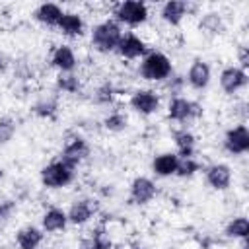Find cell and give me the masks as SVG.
<instances>
[{
  "label": "cell",
  "mask_w": 249,
  "mask_h": 249,
  "mask_svg": "<svg viewBox=\"0 0 249 249\" xmlns=\"http://www.w3.org/2000/svg\"><path fill=\"white\" fill-rule=\"evenodd\" d=\"M150 51L148 41L136 31H123V37L117 47V54L123 60H140Z\"/></svg>",
  "instance_id": "15"
},
{
  "label": "cell",
  "mask_w": 249,
  "mask_h": 249,
  "mask_svg": "<svg viewBox=\"0 0 249 249\" xmlns=\"http://www.w3.org/2000/svg\"><path fill=\"white\" fill-rule=\"evenodd\" d=\"M202 175H204L206 187L216 193H224L233 185V169L224 161L208 163L206 167H202Z\"/></svg>",
  "instance_id": "12"
},
{
  "label": "cell",
  "mask_w": 249,
  "mask_h": 249,
  "mask_svg": "<svg viewBox=\"0 0 249 249\" xmlns=\"http://www.w3.org/2000/svg\"><path fill=\"white\" fill-rule=\"evenodd\" d=\"M64 14V8L60 4H54V2H41L35 10H33V19L43 25V27H49V29H54L58 19L62 18Z\"/></svg>",
  "instance_id": "24"
},
{
  "label": "cell",
  "mask_w": 249,
  "mask_h": 249,
  "mask_svg": "<svg viewBox=\"0 0 249 249\" xmlns=\"http://www.w3.org/2000/svg\"><path fill=\"white\" fill-rule=\"evenodd\" d=\"M158 183L148 175H136L128 183V202L132 206H148L158 196Z\"/></svg>",
  "instance_id": "11"
},
{
  "label": "cell",
  "mask_w": 249,
  "mask_h": 249,
  "mask_svg": "<svg viewBox=\"0 0 249 249\" xmlns=\"http://www.w3.org/2000/svg\"><path fill=\"white\" fill-rule=\"evenodd\" d=\"M18 212V200L14 196H0V224L4 226Z\"/></svg>",
  "instance_id": "33"
},
{
  "label": "cell",
  "mask_w": 249,
  "mask_h": 249,
  "mask_svg": "<svg viewBox=\"0 0 249 249\" xmlns=\"http://www.w3.org/2000/svg\"><path fill=\"white\" fill-rule=\"evenodd\" d=\"M239 249H249V245H247V241H241V245H239Z\"/></svg>",
  "instance_id": "37"
},
{
  "label": "cell",
  "mask_w": 249,
  "mask_h": 249,
  "mask_svg": "<svg viewBox=\"0 0 249 249\" xmlns=\"http://www.w3.org/2000/svg\"><path fill=\"white\" fill-rule=\"evenodd\" d=\"M222 150L231 158H241L249 152V128L245 123H233L224 132Z\"/></svg>",
  "instance_id": "9"
},
{
  "label": "cell",
  "mask_w": 249,
  "mask_h": 249,
  "mask_svg": "<svg viewBox=\"0 0 249 249\" xmlns=\"http://www.w3.org/2000/svg\"><path fill=\"white\" fill-rule=\"evenodd\" d=\"M247 84H249V74H247V70L239 68L237 64H228L218 74V86L230 97L239 95L247 88Z\"/></svg>",
  "instance_id": "10"
},
{
  "label": "cell",
  "mask_w": 249,
  "mask_h": 249,
  "mask_svg": "<svg viewBox=\"0 0 249 249\" xmlns=\"http://www.w3.org/2000/svg\"><path fill=\"white\" fill-rule=\"evenodd\" d=\"M132 249H140V247H132Z\"/></svg>",
  "instance_id": "38"
},
{
  "label": "cell",
  "mask_w": 249,
  "mask_h": 249,
  "mask_svg": "<svg viewBox=\"0 0 249 249\" xmlns=\"http://www.w3.org/2000/svg\"><path fill=\"white\" fill-rule=\"evenodd\" d=\"M183 78H185V86H189L193 91H204L212 84V66L204 58H195L191 60Z\"/></svg>",
  "instance_id": "14"
},
{
  "label": "cell",
  "mask_w": 249,
  "mask_h": 249,
  "mask_svg": "<svg viewBox=\"0 0 249 249\" xmlns=\"http://www.w3.org/2000/svg\"><path fill=\"white\" fill-rule=\"evenodd\" d=\"M29 195H31V185H29V183L19 181V183H16V185H14V198H16L18 202L27 200V198H29Z\"/></svg>",
  "instance_id": "34"
},
{
  "label": "cell",
  "mask_w": 249,
  "mask_h": 249,
  "mask_svg": "<svg viewBox=\"0 0 249 249\" xmlns=\"http://www.w3.org/2000/svg\"><path fill=\"white\" fill-rule=\"evenodd\" d=\"M161 86H163V91H165L169 97L183 95V89L187 88V86H185V78H183L181 74H175V72H173Z\"/></svg>",
  "instance_id": "32"
},
{
  "label": "cell",
  "mask_w": 249,
  "mask_h": 249,
  "mask_svg": "<svg viewBox=\"0 0 249 249\" xmlns=\"http://www.w3.org/2000/svg\"><path fill=\"white\" fill-rule=\"evenodd\" d=\"M0 230H2V224H0Z\"/></svg>",
  "instance_id": "39"
},
{
  "label": "cell",
  "mask_w": 249,
  "mask_h": 249,
  "mask_svg": "<svg viewBox=\"0 0 249 249\" xmlns=\"http://www.w3.org/2000/svg\"><path fill=\"white\" fill-rule=\"evenodd\" d=\"M128 109L138 117H154L163 105L161 91L154 88H136L128 93Z\"/></svg>",
  "instance_id": "6"
},
{
  "label": "cell",
  "mask_w": 249,
  "mask_h": 249,
  "mask_svg": "<svg viewBox=\"0 0 249 249\" xmlns=\"http://www.w3.org/2000/svg\"><path fill=\"white\" fill-rule=\"evenodd\" d=\"M76 249H113V239H111L109 230L105 226L93 228L88 235L80 239Z\"/></svg>",
  "instance_id": "25"
},
{
  "label": "cell",
  "mask_w": 249,
  "mask_h": 249,
  "mask_svg": "<svg viewBox=\"0 0 249 249\" xmlns=\"http://www.w3.org/2000/svg\"><path fill=\"white\" fill-rule=\"evenodd\" d=\"M237 66L243 68V70H247V66H249V49H247V45L237 47Z\"/></svg>",
  "instance_id": "35"
},
{
  "label": "cell",
  "mask_w": 249,
  "mask_h": 249,
  "mask_svg": "<svg viewBox=\"0 0 249 249\" xmlns=\"http://www.w3.org/2000/svg\"><path fill=\"white\" fill-rule=\"evenodd\" d=\"M128 124H130L128 113H126L124 109H121V107H115V109L107 111V113L103 115V119H101L103 130H107V132H111V134H121V132H124V130L128 128Z\"/></svg>",
  "instance_id": "26"
},
{
  "label": "cell",
  "mask_w": 249,
  "mask_h": 249,
  "mask_svg": "<svg viewBox=\"0 0 249 249\" xmlns=\"http://www.w3.org/2000/svg\"><path fill=\"white\" fill-rule=\"evenodd\" d=\"M224 237L226 239H233V241H247L249 237V220L243 214L231 216L226 226H224Z\"/></svg>",
  "instance_id": "27"
},
{
  "label": "cell",
  "mask_w": 249,
  "mask_h": 249,
  "mask_svg": "<svg viewBox=\"0 0 249 249\" xmlns=\"http://www.w3.org/2000/svg\"><path fill=\"white\" fill-rule=\"evenodd\" d=\"M16 132H18L16 119L10 117V115H2L0 117V146L10 144L14 140V136H16Z\"/></svg>",
  "instance_id": "31"
},
{
  "label": "cell",
  "mask_w": 249,
  "mask_h": 249,
  "mask_svg": "<svg viewBox=\"0 0 249 249\" xmlns=\"http://www.w3.org/2000/svg\"><path fill=\"white\" fill-rule=\"evenodd\" d=\"M177 165H179V156L173 150H165V152H158L152 158L150 171L154 173V177L167 179V177H175Z\"/></svg>",
  "instance_id": "19"
},
{
  "label": "cell",
  "mask_w": 249,
  "mask_h": 249,
  "mask_svg": "<svg viewBox=\"0 0 249 249\" xmlns=\"http://www.w3.org/2000/svg\"><path fill=\"white\" fill-rule=\"evenodd\" d=\"M204 107L200 101L191 99L187 95H175L169 97L165 103V117L171 123H177L179 126H187V123H195L202 119Z\"/></svg>",
  "instance_id": "5"
},
{
  "label": "cell",
  "mask_w": 249,
  "mask_h": 249,
  "mask_svg": "<svg viewBox=\"0 0 249 249\" xmlns=\"http://www.w3.org/2000/svg\"><path fill=\"white\" fill-rule=\"evenodd\" d=\"M171 140H173V146H175V154L179 158H193L196 154V134L187 128V126H177L173 132H171Z\"/></svg>",
  "instance_id": "21"
},
{
  "label": "cell",
  "mask_w": 249,
  "mask_h": 249,
  "mask_svg": "<svg viewBox=\"0 0 249 249\" xmlns=\"http://www.w3.org/2000/svg\"><path fill=\"white\" fill-rule=\"evenodd\" d=\"M54 91L58 95H78L82 91V78L76 72L56 74L54 76Z\"/></svg>",
  "instance_id": "29"
},
{
  "label": "cell",
  "mask_w": 249,
  "mask_h": 249,
  "mask_svg": "<svg viewBox=\"0 0 249 249\" xmlns=\"http://www.w3.org/2000/svg\"><path fill=\"white\" fill-rule=\"evenodd\" d=\"M121 27H142L150 19V6L140 0H123L111 6V16Z\"/></svg>",
  "instance_id": "3"
},
{
  "label": "cell",
  "mask_w": 249,
  "mask_h": 249,
  "mask_svg": "<svg viewBox=\"0 0 249 249\" xmlns=\"http://www.w3.org/2000/svg\"><path fill=\"white\" fill-rule=\"evenodd\" d=\"M97 214H99V202L93 196H78L70 202L66 210L68 224L74 228H84L91 224Z\"/></svg>",
  "instance_id": "8"
},
{
  "label": "cell",
  "mask_w": 249,
  "mask_h": 249,
  "mask_svg": "<svg viewBox=\"0 0 249 249\" xmlns=\"http://www.w3.org/2000/svg\"><path fill=\"white\" fill-rule=\"evenodd\" d=\"M119 95V88L113 80H103L101 84H97L91 91V101L99 107H111L115 103Z\"/></svg>",
  "instance_id": "28"
},
{
  "label": "cell",
  "mask_w": 249,
  "mask_h": 249,
  "mask_svg": "<svg viewBox=\"0 0 249 249\" xmlns=\"http://www.w3.org/2000/svg\"><path fill=\"white\" fill-rule=\"evenodd\" d=\"M198 31L208 39L220 37L226 31V19H224L222 12H218V10L202 12L198 18Z\"/></svg>",
  "instance_id": "23"
},
{
  "label": "cell",
  "mask_w": 249,
  "mask_h": 249,
  "mask_svg": "<svg viewBox=\"0 0 249 249\" xmlns=\"http://www.w3.org/2000/svg\"><path fill=\"white\" fill-rule=\"evenodd\" d=\"M68 216H66V210L60 208V206H47L43 212H41V218H39V228L45 231V233H62L66 231L68 228Z\"/></svg>",
  "instance_id": "18"
},
{
  "label": "cell",
  "mask_w": 249,
  "mask_h": 249,
  "mask_svg": "<svg viewBox=\"0 0 249 249\" xmlns=\"http://www.w3.org/2000/svg\"><path fill=\"white\" fill-rule=\"evenodd\" d=\"M43 241H45V231L33 224H25L18 228L14 233L16 249H41Z\"/></svg>",
  "instance_id": "20"
},
{
  "label": "cell",
  "mask_w": 249,
  "mask_h": 249,
  "mask_svg": "<svg viewBox=\"0 0 249 249\" xmlns=\"http://www.w3.org/2000/svg\"><path fill=\"white\" fill-rule=\"evenodd\" d=\"M198 171H202V163L193 156V158H179V165L175 171V177L179 179H191Z\"/></svg>",
  "instance_id": "30"
},
{
  "label": "cell",
  "mask_w": 249,
  "mask_h": 249,
  "mask_svg": "<svg viewBox=\"0 0 249 249\" xmlns=\"http://www.w3.org/2000/svg\"><path fill=\"white\" fill-rule=\"evenodd\" d=\"M193 4L183 2V0H167L160 6V19L167 27H179L187 16L193 12Z\"/></svg>",
  "instance_id": "17"
},
{
  "label": "cell",
  "mask_w": 249,
  "mask_h": 249,
  "mask_svg": "<svg viewBox=\"0 0 249 249\" xmlns=\"http://www.w3.org/2000/svg\"><path fill=\"white\" fill-rule=\"evenodd\" d=\"M121 37H123V27L113 18H105L91 25L89 47L99 54H113L117 53Z\"/></svg>",
  "instance_id": "2"
},
{
  "label": "cell",
  "mask_w": 249,
  "mask_h": 249,
  "mask_svg": "<svg viewBox=\"0 0 249 249\" xmlns=\"http://www.w3.org/2000/svg\"><path fill=\"white\" fill-rule=\"evenodd\" d=\"M49 64L53 70H56V74H68V72H76L80 64V56L70 43H58L53 47L49 54Z\"/></svg>",
  "instance_id": "13"
},
{
  "label": "cell",
  "mask_w": 249,
  "mask_h": 249,
  "mask_svg": "<svg viewBox=\"0 0 249 249\" xmlns=\"http://www.w3.org/2000/svg\"><path fill=\"white\" fill-rule=\"evenodd\" d=\"M173 72H175V68H173L171 56L160 49H150L140 58L138 68H136L138 78L148 84H163Z\"/></svg>",
  "instance_id": "1"
},
{
  "label": "cell",
  "mask_w": 249,
  "mask_h": 249,
  "mask_svg": "<svg viewBox=\"0 0 249 249\" xmlns=\"http://www.w3.org/2000/svg\"><path fill=\"white\" fill-rule=\"evenodd\" d=\"M89 154H91V144H89V140H88L84 134L74 132V134H70V136L64 140L58 158H60L64 163H68L70 167L78 169V167L89 158Z\"/></svg>",
  "instance_id": "7"
},
{
  "label": "cell",
  "mask_w": 249,
  "mask_h": 249,
  "mask_svg": "<svg viewBox=\"0 0 249 249\" xmlns=\"http://www.w3.org/2000/svg\"><path fill=\"white\" fill-rule=\"evenodd\" d=\"M62 37L66 39H80L86 35V29H88V23H86V18L80 14V12H74V10H64L62 18L58 19L56 27H54Z\"/></svg>",
  "instance_id": "16"
},
{
  "label": "cell",
  "mask_w": 249,
  "mask_h": 249,
  "mask_svg": "<svg viewBox=\"0 0 249 249\" xmlns=\"http://www.w3.org/2000/svg\"><path fill=\"white\" fill-rule=\"evenodd\" d=\"M58 109H60V99H58V93H56V91L41 93V95L33 101V105H31L33 115L39 117V119H43V121H53V119H56Z\"/></svg>",
  "instance_id": "22"
},
{
  "label": "cell",
  "mask_w": 249,
  "mask_h": 249,
  "mask_svg": "<svg viewBox=\"0 0 249 249\" xmlns=\"http://www.w3.org/2000/svg\"><path fill=\"white\" fill-rule=\"evenodd\" d=\"M10 58H8V54L4 53V51H0V76L2 74H6L8 72V68H10Z\"/></svg>",
  "instance_id": "36"
},
{
  "label": "cell",
  "mask_w": 249,
  "mask_h": 249,
  "mask_svg": "<svg viewBox=\"0 0 249 249\" xmlns=\"http://www.w3.org/2000/svg\"><path fill=\"white\" fill-rule=\"evenodd\" d=\"M76 181V169L64 163L60 158L51 160L39 169V183L47 191H62Z\"/></svg>",
  "instance_id": "4"
}]
</instances>
